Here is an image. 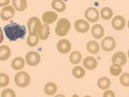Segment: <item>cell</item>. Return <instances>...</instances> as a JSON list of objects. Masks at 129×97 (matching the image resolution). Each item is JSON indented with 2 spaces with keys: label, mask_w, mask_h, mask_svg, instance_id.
Wrapping results in <instances>:
<instances>
[{
  "label": "cell",
  "mask_w": 129,
  "mask_h": 97,
  "mask_svg": "<svg viewBox=\"0 0 129 97\" xmlns=\"http://www.w3.org/2000/svg\"><path fill=\"white\" fill-rule=\"evenodd\" d=\"M10 23L5 26L3 28L6 37L9 41H16L18 38L25 39L26 33L25 25H21L12 21Z\"/></svg>",
  "instance_id": "6da1fadb"
},
{
  "label": "cell",
  "mask_w": 129,
  "mask_h": 97,
  "mask_svg": "<svg viewBox=\"0 0 129 97\" xmlns=\"http://www.w3.org/2000/svg\"><path fill=\"white\" fill-rule=\"evenodd\" d=\"M29 35L36 36L40 33L42 25L40 19L36 17L30 18L27 23Z\"/></svg>",
  "instance_id": "7a4b0ae2"
},
{
  "label": "cell",
  "mask_w": 129,
  "mask_h": 97,
  "mask_svg": "<svg viewBox=\"0 0 129 97\" xmlns=\"http://www.w3.org/2000/svg\"><path fill=\"white\" fill-rule=\"evenodd\" d=\"M71 27V24L67 19L63 18L57 22L55 28L56 34L58 36L63 37L68 33Z\"/></svg>",
  "instance_id": "3957f363"
},
{
  "label": "cell",
  "mask_w": 129,
  "mask_h": 97,
  "mask_svg": "<svg viewBox=\"0 0 129 97\" xmlns=\"http://www.w3.org/2000/svg\"><path fill=\"white\" fill-rule=\"evenodd\" d=\"M30 78L29 75L26 72L21 71L17 73L14 77V81L18 87L24 88L29 84Z\"/></svg>",
  "instance_id": "277c9868"
},
{
  "label": "cell",
  "mask_w": 129,
  "mask_h": 97,
  "mask_svg": "<svg viewBox=\"0 0 129 97\" xmlns=\"http://www.w3.org/2000/svg\"><path fill=\"white\" fill-rule=\"evenodd\" d=\"M27 63L29 65L34 66L37 65L41 60V56L37 52L31 51L28 52L25 56Z\"/></svg>",
  "instance_id": "5b68a950"
},
{
  "label": "cell",
  "mask_w": 129,
  "mask_h": 97,
  "mask_svg": "<svg viewBox=\"0 0 129 97\" xmlns=\"http://www.w3.org/2000/svg\"><path fill=\"white\" fill-rule=\"evenodd\" d=\"M102 49L106 52H110L114 49L116 46V42L114 39L111 36L105 37L101 42Z\"/></svg>",
  "instance_id": "8992f818"
},
{
  "label": "cell",
  "mask_w": 129,
  "mask_h": 97,
  "mask_svg": "<svg viewBox=\"0 0 129 97\" xmlns=\"http://www.w3.org/2000/svg\"><path fill=\"white\" fill-rule=\"evenodd\" d=\"M84 16L86 19L91 22L97 21L99 18V12L95 8L90 7L85 11Z\"/></svg>",
  "instance_id": "52a82bcc"
},
{
  "label": "cell",
  "mask_w": 129,
  "mask_h": 97,
  "mask_svg": "<svg viewBox=\"0 0 129 97\" xmlns=\"http://www.w3.org/2000/svg\"><path fill=\"white\" fill-rule=\"evenodd\" d=\"M15 14V11L13 7L11 5L6 6L2 9L0 13L2 19L7 21L13 18Z\"/></svg>",
  "instance_id": "ba28073f"
},
{
  "label": "cell",
  "mask_w": 129,
  "mask_h": 97,
  "mask_svg": "<svg viewBox=\"0 0 129 97\" xmlns=\"http://www.w3.org/2000/svg\"><path fill=\"white\" fill-rule=\"evenodd\" d=\"M113 27L115 30L119 31L122 30L124 27L125 21L122 16L118 15L115 16L111 22Z\"/></svg>",
  "instance_id": "9c48e42d"
},
{
  "label": "cell",
  "mask_w": 129,
  "mask_h": 97,
  "mask_svg": "<svg viewBox=\"0 0 129 97\" xmlns=\"http://www.w3.org/2000/svg\"><path fill=\"white\" fill-rule=\"evenodd\" d=\"M57 48L60 53H67L71 50V45L70 41L68 40L63 39L60 40L58 42Z\"/></svg>",
  "instance_id": "30bf717a"
},
{
  "label": "cell",
  "mask_w": 129,
  "mask_h": 97,
  "mask_svg": "<svg viewBox=\"0 0 129 97\" xmlns=\"http://www.w3.org/2000/svg\"><path fill=\"white\" fill-rule=\"evenodd\" d=\"M74 27L78 32L81 33L87 32L89 28L88 23L85 20L80 19L76 21L74 24Z\"/></svg>",
  "instance_id": "8fae6325"
},
{
  "label": "cell",
  "mask_w": 129,
  "mask_h": 97,
  "mask_svg": "<svg viewBox=\"0 0 129 97\" xmlns=\"http://www.w3.org/2000/svg\"><path fill=\"white\" fill-rule=\"evenodd\" d=\"M112 61L113 63H118L123 66L126 63L127 58L123 52L118 51L116 52L113 55L112 58Z\"/></svg>",
  "instance_id": "7c38bea8"
},
{
  "label": "cell",
  "mask_w": 129,
  "mask_h": 97,
  "mask_svg": "<svg viewBox=\"0 0 129 97\" xmlns=\"http://www.w3.org/2000/svg\"><path fill=\"white\" fill-rule=\"evenodd\" d=\"M57 18V14L54 12L47 11L42 15V19L44 23L50 25L55 22Z\"/></svg>",
  "instance_id": "4fadbf2b"
},
{
  "label": "cell",
  "mask_w": 129,
  "mask_h": 97,
  "mask_svg": "<svg viewBox=\"0 0 129 97\" xmlns=\"http://www.w3.org/2000/svg\"><path fill=\"white\" fill-rule=\"evenodd\" d=\"M83 64L86 69L88 70H92L96 67L98 62L95 58L91 56H88L84 59Z\"/></svg>",
  "instance_id": "5bb4252c"
},
{
  "label": "cell",
  "mask_w": 129,
  "mask_h": 97,
  "mask_svg": "<svg viewBox=\"0 0 129 97\" xmlns=\"http://www.w3.org/2000/svg\"><path fill=\"white\" fill-rule=\"evenodd\" d=\"M91 32L94 38L99 39H101L104 36V30L102 25L99 24H96L92 26Z\"/></svg>",
  "instance_id": "9a60e30c"
},
{
  "label": "cell",
  "mask_w": 129,
  "mask_h": 97,
  "mask_svg": "<svg viewBox=\"0 0 129 97\" xmlns=\"http://www.w3.org/2000/svg\"><path fill=\"white\" fill-rule=\"evenodd\" d=\"M86 48L90 53L92 54L97 53L100 50V46L98 42L94 40H91L87 43Z\"/></svg>",
  "instance_id": "2e32d148"
},
{
  "label": "cell",
  "mask_w": 129,
  "mask_h": 97,
  "mask_svg": "<svg viewBox=\"0 0 129 97\" xmlns=\"http://www.w3.org/2000/svg\"><path fill=\"white\" fill-rule=\"evenodd\" d=\"M51 5L53 9L59 12H63L66 8V5L62 0H53Z\"/></svg>",
  "instance_id": "e0dca14e"
},
{
  "label": "cell",
  "mask_w": 129,
  "mask_h": 97,
  "mask_svg": "<svg viewBox=\"0 0 129 97\" xmlns=\"http://www.w3.org/2000/svg\"><path fill=\"white\" fill-rule=\"evenodd\" d=\"M11 54L9 47L6 45H2L0 47V60L5 61L10 57Z\"/></svg>",
  "instance_id": "ac0fdd59"
},
{
  "label": "cell",
  "mask_w": 129,
  "mask_h": 97,
  "mask_svg": "<svg viewBox=\"0 0 129 97\" xmlns=\"http://www.w3.org/2000/svg\"><path fill=\"white\" fill-rule=\"evenodd\" d=\"M12 4L16 10L19 11H23L27 6L26 0H12Z\"/></svg>",
  "instance_id": "d6986e66"
},
{
  "label": "cell",
  "mask_w": 129,
  "mask_h": 97,
  "mask_svg": "<svg viewBox=\"0 0 129 97\" xmlns=\"http://www.w3.org/2000/svg\"><path fill=\"white\" fill-rule=\"evenodd\" d=\"M24 59L21 57H17L12 61L11 66L12 68L15 70H18L22 69L25 65Z\"/></svg>",
  "instance_id": "ffe728a7"
},
{
  "label": "cell",
  "mask_w": 129,
  "mask_h": 97,
  "mask_svg": "<svg viewBox=\"0 0 129 97\" xmlns=\"http://www.w3.org/2000/svg\"><path fill=\"white\" fill-rule=\"evenodd\" d=\"M97 84L99 88L103 90H105L108 88L110 86L111 81L109 78L104 77L98 79Z\"/></svg>",
  "instance_id": "44dd1931"
},
{
  "label": "cell",
  "mask_w": 129,
  "mask_h": 97,
  "mask_svg": "<svg viewBox=\"0 0 129 97\" xmlns=\"http://www.w3.org/2000/svg\"><path fill=\"white\" fill-rule=\"evenodd\" d=\"M44 90L45 93L47 94L52 95L54 94L57 90V87L54 83L49 82L47 83L45 85Z\"/></svg>",
  "instance_id": "7402d4cb"
},
{
  "label": "cell",
  "mask_w": 129,
  "mask_h": 97,
  "mask_svg": "<svg viewBox=\"0 0 129 97\" xmlns=\"http://www.w3.org/2000/svg\"><path fill=\"white\" fill-rule=\"evenodd\" d=\"M82 55L81 53L78 51H74L70 54L69 60L72 63L77 64L81 61Z\"/></svg>",
  "instance_id": "603a6c76"
},
{
  "label": "cell",
  "mask_w": 129,
  "mask_h": 97,
  "mask_svg": "<svg viewBox=\"0 0 129 97\" xmlns=\"http://www.w3.org/2000/svg\"><path fill=\"white\" fill-rule=\"evenodd\" d=\"M101 17L105 20H109L111 19L113 15L112 9L109 7H105L102 8L100 11Z\"/></svg>",
  "instance_id": "cb8c5ba5"
},
{
  "label": "cell",
  "mask_w": 129,
  "mask_h": 97,
  "mask_svg": "<svg viewBox=\"0 0 129 97\" xmlns=\"http://www.w3.org/2000/svg\"><path fill=\"white\" fill-rule=\"evenodd\" d=\"M72 73L74 77L79 79L83 77L85 74V72L84 69L82 67L77 66L73 68Z\"/></svg>",
  "instance_id": "d4e9b609"
},
{
  "label": "cell",
  "mask_w": 129,
  "mask_h": 97,
  "mask_svg": "<svg viewBox=\"0 0 129 97\" xmlns=\"http://www.w3.org/2000/svg\"><path fill=\"white\" fill-rule=\"evenodd\" d=\"M50 28L47 24H44L42 25V30L39 34L40 38L41 40H45L48 38L50 34Z\"/></svg>",
  "instance_id": "484cf974"
},
{
  "label": "cell",
  "mask_w": 129,
  "mask_h": 97,
  "mask_svg": "<svg viewBox=\"0 0 129 97\" xmlns=\"http://www.w3.org/2000/svg\"><path fill=\"white\" fill-rule=\"evenodd\" d=\"M110 71L111 74L114 76L119 75L122 71V68L119 64L114 63L110 68Z\"/></svg>",
  "instance_id": "4316f807"
},
{
  "label": "cell",
  "mask_w": 129,
  "mask_h": 97,
  "mask_svg": "<svg viewBox=\"0 0 129 97\" xmlns=\"http://www.w3.org/2000/svg\"><path fill=\"white\" fill-rule=\"evenodd\" d=\"M39 39L38 36H32L28 35L26 40L27 44L31 47H34L38 44Z\"/></svg>",
  "instance_id": "83f0119b"
},
{
  "label": "cell",
  "mask_w": 129,
  "mask_h": 97,
  "mask_svg": "<svg viewBox=\"0 0 129 97\" xmlns=\"http://www.w3.org/2000/svg\"><path fill=\"white\" fill-rule=\"evenodd\" d=\"M9 82V78L8 76L4 73L0 74V86L3 87L7 86Z\"/></svg>",
  "instance_id": "f1b7e54d"
},
{
  "label": "cell",
  "mask_w": 129,
  "mask_h": 97,
  "mask_svg": "<svg viewBox=\"0 0 129 97\" xmlns=\"http://www.w3.org/2000/svg\"><path fill=\"white\" fill-rule=\"evenodd\" d=\"M120 81L121 84L123 86L128 87L129 86V73H124L120 77Z\"/></svg>",
  "instance_id": "f546056e"
},
{
  "label": "cell",
  "mask_w": 129,
  "mask_h": 97,
  "mask_svg": "<svg viewBox=\"0 0 129 97\" xmlns=\"http://www.w3.org/2000/svg\"><path fill=\"white\" fill-rule=\"evenodd\" d=\"M2 97H15V92L12 89L10 88L6 89L3 91L2 94Z\"/></svg>",
  "instance_id": "4dcf8cb0"
},
{
  "label": "cell",
  "mask_w": 129,
  "mask_h": 97,
  "mask_svg": "<svg viewBox=\"0 0 129 97\" xmlns=\"http://www.w3.org/2000/svg\"><path fill=\"white\" fill-rule=\"evenodd\" d=\"M115 96L114 92L110 90H108L105 91L103 94V97H115Z\"/></svg>",
  "instance_id": "1f68e13d"
},
{
  "label": "cell",
  "mask_w": 129,
  "mask_h": 97,
  "mask_svg": "<svg viewBox=\"0 0 129 97\" xmlns=\"http://www.w3.org/2000/svg\"><path fill=\"white\" fill-rule=\"evenodd\" d=\"M10 0H0V7H3L9 4Z\"/></svg>",
  "instance_id": "d6a6232c"
},
{
  "label": "cell",
  "mask_w": 129,
  "mask_h": 97,
  "mask_svg": "<svg viewBox=\"0 0 129 97\" xmlns=\"http://www.w3.org/2000/svg\"><path fill=\"white\" fill-rule=\"evenodd\" d=\"M127 26L128 28L129 29V20H128V22Z\"/></svg>",
  "instance_id": "836d02e7"
},
{
  "label": "cell",
  "mask_w": 129,
  "mask_h": 97,
  "mask_svg": "<svg viewBox=\"0 0 129 97\" xmlns=\"http://www.w3.org/2000/svg\"><path fill=\"white\" fill-rule=\"evenodd\" d=\"M127 55H128V57L129 58V49L128 50V52H127Z\"/></svg>",
  "instance_id": "e575fe53"
},
{
  "label": "cell",
  "mask_w": 129,
  "mask_h": 97,
  "mask_svg": "<svg viewBox=\"0 0 129 97\" xmlns=\"http://www.w3.org/2000/svg\"><path fill=\"white\" fill-rule=\"evenodd\" d=\"M103 0V1H106V0Z\"/></svg>",
  "instance_id": "d590c367"
}]
</instances>
